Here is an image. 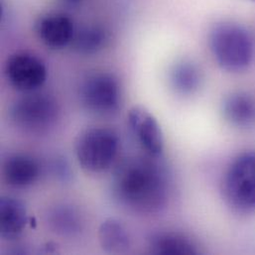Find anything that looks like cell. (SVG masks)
Returning a JSON list of instances; mask_svg holds the SVG:
<instances>
[{"mask_svg": "<svg viewBox=\"0 0 255 255\" xmlns=\"http://www.w3.org/2000/svg\"><path fill=\"white\" fill-rule=\"evenodd\" d=\"M38 39L53 50H61L73 41L76 29L73 20L64 13H48L35 23Z\"/></svg>", "mask_w": 255, "mask_h": 255, "instance_id": "cell-9", "label": "cell"}, {"mask_svg": "<svg viewBox=\"0 0 255 255\" xmlns=\"http://www.w3.org/2000/svg\"><path fill=\"white\" fill-rule=\"evenodd\" d=\"M109 32L101 26H85L75 32L72 46L82 55H94L102 51L109 43Z\"/></svg>", "mask_w": 255, "mask_h": 255, "instance_id": "cell-17", "label": "cell"}, {"mask_svg": "<svg viewBox=\"0 0 255 255\" xmlns=\"http://www.w3.org/2000/svg\"><path fill=\"white\" fill-rule=\"evenodd\" d=\"M151 254L158 255H190L199 253L195 243L187 236L174 232H160L149 239Z\"/></svg>", "mask_w": 255, "mask_h": 255, "instance_id": "cell-15", "label": "cell"}, {"mask_svg": "<svg viewBox=\"0 0 255 255\" xmlns=\"http://www.w3.org/2000/svg\"><path fill=\"white\" fill-rule=\"evenodd\" d=\"M4 181L14 188H26L34 184L40 176V165L31 156L13 154L3 163Z\"/></svg>", "mask_w": 255, "mask_h": 255, "instance_id": "cell-10", "label": "cell"}, {"mask_svg": "<svg viewBox=\"0 0 255 255\" xmlns=\"http://www.w3.org/2000/svg\"><path fill=\"white\" fill-rule=\"evenodd\" d=\"M168 77L173 91L183 97L196 94L203 83L201 69L191 60L184 59L176 62L171 67Z\"/></svg>", "mask_w": 255, "mask_h": 255, "instance_id": "cell-13", "label": "cell"}, {"mask_svg": "<svg viewBox=\"0 0 255 255\" xmlns=\"http://www.w3.org/2000/svg\"><path fill=\"white\" fill-rule=\"evenodd\" d=\"M229 204L241 212L255 210V152L238 156L230 165L224 180Z\"/></svg>", "mask_w": 255, "mask_h": 255, "instance_id": "cell-6", "label": "cell"}, {"mask_svg": "<svg viewBox=\"0 0 255 255\" xmlns=\"http://www.w3.org/2000/svg\"><path fill=\"white\" fill-rule=\"evenodd\" d=\"M128 127L146 155L160 158L164 150V136L154 116L143 107L132 108L128 115Z\"/></svg>", "mask_w": 255, "mask_h": 255, "instance_id": "cell-8", "label": "cell"}, {"mask_svg": "<svg viewBox=\"0 0 255 255\" xmlns=\"http://www.w3.org/2000/svg\"><path fill=\"white\" fill-rule=\"evenodd\" d=\"M120 148L118 133L112 128L95 127L83 130L76 138L79 164L90 173H103L114 164Z\"/></svg>", "mask_w": 255, "mask_h": 255, "instance_id": "cell-3", "label": "cell"}, {"mask_svg": "<svg viewBox=\"0 0 255 255\" xmlns=\"http://www.w3.org/2000/svg\"><path fill=\"white\" fill-rule=\"evenodd\" d=\"M209 46L218 65L228 72L245 71L255 59L253 36L245 27L231 21H223L212 27Z\"/></svg>", "mask_w": 255, "mask_h": 255, "instance_id": "cell-2", "label": "cell"}, {"mask_svg": "<svg viewBox=\"0 0 255 255\" xmlns=\"http://www.w3.org/2000/svg\"><path fill=\"white\" fill-rule=\"evenodd\" d=\"M79 98L83 108L91 114L100 117L114 116L122 108V85L114 74L96 72L82 81Z\"/></svg>", "mask_w": 255, "mask_h": 255, "instance_id": "cell-5", "label": "cell"}, {"mask_svg": "<svg viewBox=\"0 0 255 255\" xmlns=\"http://www.w3.org/2000/svg\"><path fill=\"white\" fill-rule=\"evenodd\" d=\"M224 118L236 128L255 125V98L246 92H236L226 97L222 107Z\"/></svg>", "mask_w": 255, "mask_h": 255, "instance_id": "cell-11", "label": "cell"}, {"mask_svg": "<svg viewBox=\"0 0 255 255\" xmlns=\"http://www.w3.org/2000/svg\"><path fill=\"white\" fill-rule=\"evenodd\" d=\"M99 240L103 250L111 255L127 254L131 246L128 229L116 219H109L102 224L99 230Z\"/></svg>", "mask_w": 255, "mask_h": 255, "instance_id": "cell-16", "label": "cell"}, {"mask_svg": "<svg viewBox=\"0 0 255 255\" xmlns=\"http://www.w3.org/2000/svg\"><path fill=\"white\" fill-rule=\"evenodd\" d=\"M28 223L27 211L22 202L10 197L0 201V235L4 240L18 239Z\"/></svg>", "mask_w": 255, "mask_h": 255, "instance_id": "cell-12", "label": "cell"}, {"mask_svg": "<svg viewBox=\"0 0 255 255\" xmlns=\"http://www.w3.org/2000/svg\"><path fill=\"white\" fill-rule=\"evenodd\" d=\"M52 169L54 175L58 177V179L62 181H69L72 177V171L69 163L64 158H56L52 163Z\"/></svg>", "mask_w": 255, "mask_h": 255, "instance_id": "cell-18", "label": "cell"}, {"mask_svg": "<svg viewBox=\"0 0 255 255\" xmlns=\"http://www.w3.org/2000/svg\"><path fill=\"white\" fill-rule=\"evenodd\" d=\"M159 159L148 155L131 158L117 169L113 194L123 207L138 214L152 215L167 206L169 179Z\"/></svg>", "mask_w": 255, "mask_h": 255, "instance_id": "cell-1", "label": "cell"}, {"mask_svg": "<svg viewBox=\"0 0 255 255\" xmlns=\"http://www.w3.org/2000/svg\"><path fill=\"white\" fill-rule=\"evenodd\" d=\"M59 116L57 101L46 94L29 93L16 100L9 109L11 123L28 133H43L54 128Z\"/></svg>", "mask_w": 255, "mask_h": 255, "instance_id": "cell-4", "label": "cell"}, {"mask_svg": "<svg viewBox=\"0 0 255 255\" xmlns=\"http://www.w3.org/2000/svg\"><path fill=\"white\" fill-rule=\"evenodd\" d=\"M248 1H252V2H255V0H248Z\"/></svg>", "mask_w": 255, "mask_h": 255, "instance_id": "cell-20", "label": "cell"}, {"mask_svg": "<svg viewBox=\"0 0 255 255\" xmlns=\"http://www.w3.org/2000/svg\"><path fill=\"white\" fill-rule=\"evenodd\" d=\"M46 222L52 232L66 237L74 238L81 234L84 228L81 213L71 205L61 204L49 209Z\"/></svg>", "mask_w": 255, "mask_h": 255, "instance_id": "cell-14", "label": "cell"}, {"mask_svg": "<svg viewBox=\"0 0 255 255\" xmlns=\"http://www.w3.org/2000/svg\"><path fill=\"white\" fill-rule=\"evenodd\" d=\"M61 2L63 4H65L66 6H69V7H75V6H78L80 5L83 0H61Z\"/></svg>", "mask_w": 255, "mask_h": 255, "instance_id": "cell-19", "label": "cell"}, {"mask_svg": "<svg viewBox=\"0 0 255 255\" xmlns=\"http://www.w3.org/2000/svg\"><path fill=\"white\" fill-rule=\"evenodd\" d=\"M9 85L21 93H34L47 80V68L44 62L29 52H17L11 55L4 68Z\"/></svg>", "mask_w": 255, "mask_h": 255, "instance_id": "cell-7", "label": "cell"}]
</instances>
